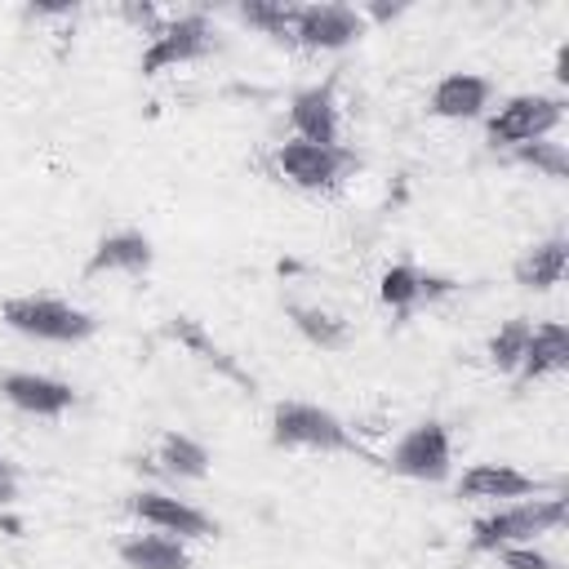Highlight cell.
<instances>
[{
	"label": "cell",
	"mask_w": 569,
	"mask_h": 569,
	"mask_svg": "<svg viewBox=\"0 0 569 569\" xmlns=\"http://www.w3.org/2000/svg\"><path fill=\"white\" fill-rule=\"evenodd\" d=\"M565 525V493H547V498H520V502H502L485 516L471 520L467 547L476 556H493L502 547H520V542H538L542 533H556Z\"/></svg>",
	"instance_id": "1"
},
{
	"label": "cell",
	"mask_w": 569,
	"mask_h": 569,
	"mask_svg": "<svg viewBox=\"0 0 569 569\" xmlns=\"http://www.w3.org/2000/svg\"><path fill=\"white\" fill-rule=\"evenodd\" d=\"M267 436L276 449H307V453H365L356 431L316 400H276L267 418Z\"/></svg>",
	"instance_id": "2"
},
{
	"label": "cell",
	"mask_w": 569,
	"mask_h": 569,
	"mask_svg": "<svg viewBox=\"0 0 569 569\" xmlns=\"http://www.w3.org/2000/svg\"><path fill=\"white\" fill-rule=\"evenodd\" d=\"M0 320L22 338L58 342V347H76V342H89L98 333L93 311L67 302L58 293H13L0 302Z\"/></svg>",
	"instance_id": "3"
},
{
	"label": "cell",
	"mask_w": 569,
	"mask_h": 569,
	"mask_svg": "<svg viewBox=\"0 0 569 569\" xmlns=\"http://www.w3.org/2000/svg\"><path fill=\"white\" fill-rule=\"evenodd\" d=\"M565 120V98L560 93H511L485 116V147L489 151H516L525 142L551 138Z\"/></svg>",
	"instance_id": "4"
},
{
	"label": "cell",
	"mask_w": 569,
	"mask_h": 569,
	"mask_svg": "<svg viewBox=\"0 0 569 569\" xmlns=\"http://www.w3.org/2000/svg\"><path fill=\"white\" fill-rule=\"evenodd\" d=\"M382 467L413 485H445L453 476V440L440 418H418L382 458Z\"/></svg>",
	"instance_id": "5"
},
{
	"label": "cell",
	"mask_w": 569,
	"mask_h": 569,
	"mask_svg": "<svg viewBox=\"0 0 569 569\" xmlns=\"http://www.w3.org/2000/svg\"><path fill=\"white\" fill-rule=\"evenodd\" d=\"M218 49V31H213V18L200 13V9H187L169 22H160L151 31V44L142 49L138 58V71L142 76H164L173 67H187V62H200Z\"/></svg>",
	"instance_id": "6"
},
{
	"label": "cell",
	"mask_w": 569,
	"mask_h": 569,
	"mask_svg": "<svg viewBox=\"0 0 569 569\" xmlns=\"http://www.w3.org/2000/svg\"><path fill=\"white\" fill-rule=\"evenodd\" d=\"M360 169V156L351 147H320L302 138H284L276 147V173L298 191H333Z\"/></svg>",
	"instance_id": "7"
},
{
	"label": "cell",
	"mask_w": 569,
	"mask_h": 569,
	"mask_svg": "<svg viewBox=\"0 0 569 569\" xmlns=\"http://www.w3.org/2000/svg\"><path fill=\"white\" fill-rule=\"evenodd\" d=\"M547 493H565L560 480H542L520 471L516 462H471L458 480H453V498L462 502H520V498H547Z\"/></svg>",
	"instance_id": "8"
},
{
	"label": "cell",
	"mask_w": 569,
	"mask_h": 569,
	"mask_svg": "<svg viewBox=\"0 0 569 569\" xmlns=\"http://www.w3.org/2000/svg\"><path fill=\"white\" fill-rule=\"evenodd\" d=\"M124 511L142 525V529H156V533H173L182 542H204V538H218V520L209 511H200L196 502L187 498H173L164 489H138L124 498Z\"/></svg>",
	"instance_id": "9"
},
{
	"label": "cell",
	"mask_w": 569,
	"mask_h": 569,
	"mask_svg": "<svg viewBox=\"0 0 569 569\" xmlns=\"http://www.w3.org/2000/svg\"><path fill=\"white\" fill-rule=\"evenodd\" d=\"M365 31H369V22L360 18V9L356 4H338V0L298 4V18H293V44H302L311 53H342Z\"/></svg>",
	"instance_id": "10"
},
{
	"label": "cell",
	"mask_w": 569,
	"mask_h": 569,
	"mask_svg": "<svg viewBox=\"0 0 569 569\" xmlns=\"http://www.w3.org/2000/svg\"><path fill=\"white\" fill-rule=\"evenodd\" d=\"M289 129L302 142L338 147L342 142V116H338V71L320 84H307L289 98Z\"/></svg>",
	"instance_id": "11"
},
{
	"label": "cell",
	"mask_w": 569,
	"mask_h": 569,
	"mask_svg": "<svg viewBox=\"0 0 569 569\" xmlns=\"http://www.w3.org/2000/svg\"><path fill=\"white\" fill-rule=\"evenodd\" d=\"M0 396L27 418H62L76 409V387L53 373H36V369L0 373Z\"/></svg>",
	"instance_id": "12"
},
{
	"label": "cell",
	"mask_w": 569,
	"mask_h": 569,
	"mask_svg": "<svg viewBox=\"0 0 569 569\" xmlns=\"http://www.w3.org/2000/svg\"><path fill=\"white\" fill-rule=\"evenodd\" d=\"M156 267V244L142 227H116L93 240L84 258V276H147Z\"/></svg>",
	"instance_id": "13"
},
{
	"label": "cell",
	"mask_w": 569,
	"mask_h": 569,
	"mask_svg": "<svg viewBox=\"0 0 569 569\" xmlns=\"http://www.w3.org/2000/svg\"><path fill=\"white\" fill-rule=\"evenodd\" d=\"M493 98H498V84L480 71H449L431 84L427 93V111L436 120H480L493 111Z\"/></svg>",
	"instance_id": "14"
},
{
	"label": "cell",
	"mask_w": 569,
	"mask_h": 569,
	"mask_svg": "<svg viewBox=\"0 0 569 569\" xmlns=\"http://www.w3.org/2000/svg\"><path fill=\"white\" fill-rule=\"evenodd\" d=\"M565 262H569V240L556 231V236L533 240L529 249H520V258L511 262V280L525 293H551L565 280Z\"/></svg>",
	"instance_id": "15"
},
{
	"label": "cell",
	"mask_w": 569,
	"mask_h": 569,
	"mask_svg": "<svg viewBox=\"0 0 569 569\" xmlns=\"http://www.w3.org/2000/svg\"><path fill=\"white\" fill-rule=\"evenodd\" d=\"M569 369V325L565 320H542L533 325L529 333V347H525V360L516 369V382L529 387V382H542V378H556Z\"/></svg>",
	"instance_id": "16"
},
{
	"label": "cell",
	"mask_w": 569,
	"mask_h": 569,
	"mask_svg": "<svg viewBox=\"0 0 569 569\" xmlns=\"http://www.w3.org/2000/svg\"><path fill=\"white\" fill-rule=\"evenodd\" d=\"M116 556H120L124 569H191L187 542L173 538V533H156V529H147V533H124V538L116 542Z\"/></svg>",
	"instance_id": "17"
},
{
	"label": "cell",
	"mask_w": 569,
	"mask_h": 569,
	"mask_svg": "<svg viewBox=\"0 0 569 569\" xmlns=\"http://www.w3.org/2000/svg\"><path fill=\"white\" fill-rule=\"evenodd\" d=\"M164 338H173L178 347H187L191 356H200L204 365H213V369H218L227 382H236L240 391H253V378H249V373H244V369H240V365H236V360L204 333L200 320H191V316H169V320H164Z\"/></svg>",
	"instance_id": "18"
},
{
	"label": "cell",
	"mask_w": 569,
	"mask_h": 569,
	"mask_svg": "<svg viewBox=\"0 0 569 569\" xmlns=\"http://www.w3.org/2000/svg\"><path fill=\"white\" fill-rule=\"evenodd\" d=\"M156 462H160V471L164 476H173V480H204L209 476V449L196 440V436H187V431H164L160 436V445H156Z\"/></svg>",
	"instance_id": "19"
},
{
	"label": "cell",
	"mask_w": 569,
	"mask_h": 569,
	"mask_svg": "<svg viewBox=\"0 0 569 569\" xmlns=\"http://www.w3.org/2000/svg\"><path fill=\"white\" fill-rule=\"evenodd\" d=\"M284 316H289V325H293L311 347H320V351H342L347 338H351L347 320L333 316V311H325V307H316V302H284Z\"/></svg>",
	"instance_id": "20"
},
{
	"label": "cell",
	"mask_w": 569,
	"mask_h": 569,
	"mask_svg": "<svg viewBox=\"0 0 569 569\" xmlns=\"http://www.w3.org/2000/svg\"><path fill=\"white\" fill-rule=\"evenodd\" d=\"M236 18L244 27H253L258 36L276 40V44H293L298 4H284V0H244V4H236Z\"/></svg>",
	"instance_id": "21"
},
{
	"label": "cell",
	"mask_w": 569,
	"mask_h": 569,
	"mask_svg": "<svg viewBox=\"0 0 569 569\" xmlns=\"http://www.w3.org/2000/svg\"><path fill=\"white\" fill-rule=\"evenodd\" d=\"M418 280H422V267L413 262H391L382 276H378V302L396 316V320H409L422 302H418Z\"/></svg>",
	"instance_id": "22"
},
{
	"label": "cell",
	"mask_w": 569,
	"mask_h": 569,
	"mask_svg": "<svg viewBox=\"0 0 569 569\" xmlns=\"http://www.w3.org/2000/svg\"><path fill=\"white\" fill-rule=\"evenodd\" d=\"M529 333H533V320H529V316L502 320V325L489 333V342H485L489 365H493L498 373L516 378V369H520V360H525V347H529Z\"/></svg>",
	"instance_id": "23"
},
{
	"label": "cell",
	"mask_w": 569,
	"mask_h": 569,
	"mask_svg": "<svg viewBox=\"0 0 569 569\" xmlns=\"http://www.w3.org/2000/svg\"><path fill=\"white\" fill-rule=\"evenodd\" d=\"M507 156H511V164L533 169V173L547 178V182H565V178H569V151H565V142H556V138L525 142V147H516V151H507Z\"/></svg>",
	"instance_id": "24"
},
{
	"label": "cell",
	"mask_w": 569,
	"mask_h": 569,
	"mask_svg": "<svg viewBox=\"0 0 569 569\" xmlns=\"http://www.w3.org/2000/svg\"><path fill=\"white\" fill-rule=\"evenodd\" d=\"M493 560H498L502 569H560V560H556V556H547V551H538L533 542L502 547V551H493Z\"/></svg>",
	"instance_id": "25"
},
{
	"label": "cell",
	"mask_w": 569,
	"mask_h": 569,
	"mask_svg": "<svg viewBox=\"0 0 569 569\" xmlns=\"http://www.w3.org/2000/svg\"><path fill=\"white\" fill-rule=\"evenodd\" d=\"M449 293H458V280L453 276H440V271H422V280H418V302H440V298H449Z\"/></svg>",
	"instance_id": "26"
},
{
	"label": "cell",
	"mask_w": 569,
	"mask_h": 569,
	"mask_svg": "<svg viewBox=\"0 0 569 569\" xmlns=\"http://www.w3.org/2000/svg\"><path fill=\"white\" fill-rule=\"evenodd\" d=\"M556 84H569V44L556 49Z\"/></svg>",
	"instance_id": "27"
},
{
	"label": "cell",
	"mask_w": 569,
	"mask_h": 569,
	"mask_svg": "<svg viewBox=\"0 0 569 569\" xmlns=\"http://www.w3.org/2000/svg\"><path fill=\"white\" fill-rule=\"evenodd\" d=\"M0 476H13V467H9V462H4V458H0Z\"/></svg>",
	"instance_id": "28"
}]
</instances>
